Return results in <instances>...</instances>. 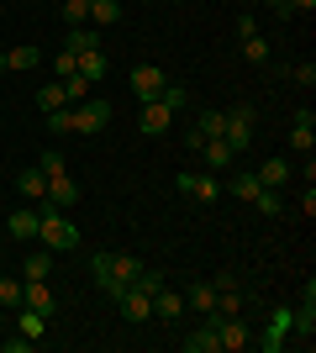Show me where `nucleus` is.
Masks as SVG:
<instances>
[{
	"label": "nucleus",
	"mask_w": 316,
	"mask_h": 353,
	"mask_svg": "<svg viewBox=\"0 0 316 353\" xmlns=\"http://www.w3.org/2000/svg\"><path fill=\"white\" fill-rule=\"evenodd\" d=\"M180 311H185V290H174V285L153 290V316L158 322H180Z\"/></svg>",
	"instance_id": "11"
},
{
	"label": "nucleus",
	"mask_w": 316,
	"mask_h": 353,
	"mask_svg": "<svg viewBox=\"0 0 316 353\" xmlns=\"http://www.w3.org/2000/svg\"><path fill=\"white\" fill-rule=\"evenodd\" d=\"M242 59L253 63V69H264V63H269V43H264V37H242Z\"/></svg>",
	"instance_id": "29"
},
{
	"label": "nucleus",
	"mask_w": 316,
	"mask_h": 353,
	"mask_svg": "<svg viewBox=\"0 0 316 353\" xmlns=\"http://www.w3.org/2000/svg\"><path fill=\"white\" fill-rule=\"evenodd\" d=\"M290 148H295V153H311V148H316V117H311V105L295 111V121H290Z\"/></svg>",
	"instance_id": "10"
},
{
	"label": "nucleus",
	"mask_w": 316,
	"mask_h": 353,
	"mask_svg": "<svg viewBox=\"0 0 316 353\" xmlns=\"http://www.w3.org/2000/svg\"><path fill=\"white\" fill-rule=\"evenodd\" d=\"M264 190V185H258V174L253 169H238V174L227 179V195H238V201H248V206H253V195Z\"/></svg>",
	"instance_id": "20"
},
{
	"label": "nucleus",
	"mask_w": 316,
	"mask_h": 353,
	"mask_svg": "<svg viewBox=\"0 0 316 353\" xmlns=\"http://www.w3.org/2000/svg\"><path fill=\"white\" fill-rule=\"evenodd\" d=\"M216 322V343H222V353H238L253 343V332H248V322L242 316H211Z\"/></svg>",
	"instance_id": "4"
},
{
	"label": "nucleus",
	"mask_w": 316,
	"mask_h": 353,
	"mask_svg": "<svg viewBox=\"0 0 316 353\" xmlns=\"http://www.w3.org/2000/svg\"><path fill=\"white\" fill-rule=\"evenodd\" d=\"M116 306H121V316H127V322H137V327H143V322L153 316V295H148V290H137V285H132V290L121 295Z\"/></svg>",
	"instance_id": "12"
},
{
	"label": "nucleus",
	"mask_w": 316,
	"mask_h": 353,
	"mask_svg": "<svg viewBox=\"0 0 316 353\" xmlns=\"http://www.w3.org/2000/svg\"><path fill=\"white\" fill-rule=\"evenodd\" d=\"M74 111V132H105L111 127V101H101V95H85V101H74L69 105Z\"/></svg>",
	"instance_id": "3"
},
{
	"label": "nucleus",
	"mask_w": 316,
	"mask_h": 353,
	"mask_svg": "<svg viewBox=\"0 0 316 353\" xmlns=\"http://www.w3.org/2000/svg\"><path fill=\"white\" fill-rule=\"evenodd\" d=\"M190 201H200V206H216V201H222V179L196 174V185H190Z\"/></svg>",
	"instance_id": "25"
},
{
	"label": "nucleus",
	"mask_w": 316,
	"mask_h": 353,
	"mask_svg": "<svg viewBox=\"0 0 316 353\" xmlns=\"http://www.w3.org/2000/svg\"><path fill=\"white\" fill-rule=\"evenodd\" d=\"M174 117H180V111H169V105L153 95V101H143V121H137V127H143L148 137H164L169 127H174Z\"/></svg>",
	"instance_id": "6"
},
{
	"label": "nucleus",
	"mask_w": 316,
	"mask_h": 353,
	"mask_svg": "<svg viewBox=\"0 0 316 353\" xmlns=\"http://www.w3.org/2000/svg\"><path fill=\"white\" fill-rule=\"evenodd\" d=\"M253 127H258V105H232V111H227V143H232V153H242V148H253Z\"/></svg>",
	"instance_id": "2"
},
{
	"label": "nucleus",
	"mask_w": 316,
	"mask_h": 353,
	"mask_svg": "<svg viewBox=\"0 0 316 353\" xmlns=\"http://www.w3.org/2000/svg\"><path fill=\"white\" fill-rule=\"evenodd\" d=\"M253 211H264V216H285V201H280V190H269V185H264V190L253 195Z\"/></svg>",
	"instance_id": "27"
},
{
	"label": "nucleus",
	"mask_w": 316,
	"mask_h": 353,
	"mask_svg": "<svg viewBox=\"0 0 316 353\" xmlns=\"http://www.w3.org/2000/svg\"><path fill=\"white\" fill-rule=\"evenodd\" d=\"M200 159H206V169H227V163L238 159V153H232V143H227V137H206Z\"/></svg>",
	"instance_id": "21"
},
{
	"label": "nucleus",
	"mask_w": 316,
	"mask_h": 353,
	"mask_svg": "<svg viewBox=\"0 0 316 353\" xmlns=\"http://www.w3.org/2000/svg\"><path fill=\"white\" fill-rule=\"evenodd\" d=\"M37 169H43V174H48V179H53V174H69V159H63L59 148H48L43 159H37Z\"/></svg>",
	"instance_id": "33"
},
{
	"label": "nucleus",
	"mask_w": 316,
	"mask_h": 353,
	"mask_svg": "<svg viewBox=\"0 0 316 353\" xmlns=\"http://www.w3.org/2000/svg\"><path fill=\"white\" fill-rule=\"evenodd\" d=\"M121 21V0H90V27L105 32V27H116Z\"/></svg>",
	"instance_id": "22"
},
{
	"label": "nucleus",
	"mask_w": 316,
	"mask_h": 353,
	"mask_svg": "<svg viewBox=\"0 0 316 353\" xmlns=\"http://www.w3.org/2000/svg\"><path fill=\"white\" fill-rule=\"evenodd\" d=\"M21 306V280H6L0 274V311H16Z\"/></svg>",
	"instance_id": "34"
},
{
	"label": "nucleus",
	"mask_w": 316,
	"mask_h": 353,
	"mask_svg": "<svg viewBox=\"0 0 316 353\" xmlns=\"http://www.w3.org/2000/svg\"><path fill=\"white\" fill-rule=\"evenodd\" d=\"M48 127H53V137H69V132H74V111H69V105L48 111Z\"/></svg>",
	"instance_id": "32"
},
{
	"label": "nucleus",
	"mask_w": 316,
	"mask_h": 353,
	"mask_svg": "<svg viewBox=\"0 0 316 353\" xmlns=\"http://www.w3.org/2000/svg\"><path fill=\"white\" fill-rule=\"evenodd\" d=\"M37 216H43L37 206H27V211H11V216H6V232H11L16 243H32V237H37Z\"/></svg>",
	"instance_id": "14"
},
{
	"label": "nucleus",
	"mask_w": 316,
	"mask_h": 353,
	"mask_svg": "<svg viewBox=\"0 0 316 353\" xmlns=\"http://www.w3.org/2000/svg\"><path fill=\"white\" fill-rule=\"evenodd\" d=\"M143 259H137V253H111V280L116 285H137V274H143Z\"/></svg>",
	"instance_id": "16"
},
{
	"label": "nucleus",
	"mask_w": 316,
	"mask_h": 353,
	"mask_svg": "<svg viewBox=\"0 0 316 353\" xmlns=\"http://www.w3.org/2000/svg\"><path fill=\"white\" fill-rule=\"evenodd\" d=\"M63 48H69V53H90V48H101V32H95L90 21H85V27H69L63 32Z\"/></svg>",
	"instance_id": "19"
},
{
	"label": "nucleus",
	"mask_w": 316,
	"mask_h": 353,
	"mask_svg": "<svg viewBox=\"0 0 316 353\" xmlns=\"http://www.w3.org/2000/svg\"><path fill=\"white\" fill-rule=\"evenodd\" d=\"M185 148H196V153H200V148H206V132H200V127H185Z\"/></svg>",
	"instance_id": "40"
},
{
	"label": "nucleus",
	"mask_w": 316,
	"mask_h": 353,
	"mask_svg": "<svg viewBox=\"0 0 316 353\" xmlns=\"http://www.w3.org/2000/svg\"><path fill=\"white\" fill-rule=\"evenodd\" d=\"M16 190L27 195L32 206H43V201H48V174H43V169H21V174H16Z\"/></svg>",
	"instance_id": "15"
},
{
	"label": "nucleus",
	"mask_w": 316,
	"mask_h": 353,
	"mask_svg": "<svg viewBox=\"0 0 316 353\" xmlns=\"http://www.w3.org/2000/svg\"><path fill=\"white\" fill-rule=\"evenodd\" d=\"M37 63H43V48L37 43H16V48L0 53V74H27V69H37Z\"/></svg>",
	"instance_id": "5"
},
{
	"label": "nucleus",
	"mask_w": 316,
	"mask_h": 353,
	"mask_svg": "<svg viewBox=\"0 0 316 353\" xmlns=\"http://www.w3.org/2000/svg\"><path fill=\"white\" fill-rule=\"evenodd\" d=\"M164 85H169V74L158 69V63H137V69H132V95H137V101H153Z\"/></svg>",
	"instance_id": "7"
},
{
	"label": "nucleus",
	"mask_w": 316,
	"mask_h": 353,
	"mask_svg": "<svg viewBox=\"0 0 316 353\" xmlns=\"http://www.w3.org/2000/svg\"><path fill=\"white\" fill-rule=\"evenodd\" d=\"M79 74H85L90 85H101L105 74H111V63H105V53H101V48H90V53H79Z\"/></svg>",
	"instance_id": "24"
},
{
	"label": "nucleus",
	"mask_w": 316,
	"mask_h": 353,
	"mask_svg": "<svg viewBox=\"0 0 316 353\" xmlns=\"http://www.w3.org/2000/svg\"><path fill=\"white\" fill-rule=\"evenodd\" d=\"M43 206H53V211H69V206H79V185L69 174H53L48 179V201Z\"/></svg>",
	"instance_id": "9"
},
{
	"label": "nucleus",
	"mask_w": 316,
	"mask_h": 353,
	"mask_svg": "<svg viewBox=\"0 0 316 353\" xmlns=\"http://www.w3.org/2000/svg\"><path fill=\"white\" fill-rule=\"evenodd\" d=\"M290 11H306V16H311V11H316V0H290Z\"/></svg>",
	"instance_id": "43"
},
{
	"label": "nucleus",
	"mask_w": 316,
	"mask_h": 353,
	"mask_svg": "<svg viewBox=\"0 0 316 353\" xmlns=\"http://www.w3.org/2000/svg\"><path fill=\"white\" fill-rule=\"evenodd\" d=\"M290 79L311 90V85H316V63H311V59H301V63H295V69H290Z\"/></svg>",
	"instance_id": "38"
},
{
	"label": "nucleus",
	"mask_w": 316,
	"mask_h": 353,
	"mask_svg": "<svg viewBox=\"0 0 316 353\" xmlns=\"http://www.w3.org/2000/svg\"><path fill=\"white\" fill-rule=\"evenodd\" d=\"M59 105H69L63 85H43V90H37V111H43V117H48V111H59Z\"/></svg>",
	"instance_id": "28"
},
{
	"label": "nucleus",
	"mask_w": 316,
	"mask_h": 353,
	"mask_svg": "<svg viewBox=\"0 0 316 353\" xmlns=\"http://www.w3.org/2000/svg\"><path fill=\"white\" fill-rule=\"evenodd\" d=\"M301 211H306V216H316V185H306V190H301Z\"/></svg>",
	"instance_id": "41"
},
{
	"label": "nucleus",
	"mask_w": 316,
	"mask_h": 353,
	"mask_svg": "<svg viewBox=\"0 0 316 353\" xmlns=\"http://www.w3.org/2000/svg\"><path fill=\"white\" fill-rule=\"evenodd\" d=\"M21 306L43 311V316H53V311H59V301H53V285H48V280H21Z\"/></svg>",
	"instance_id": "8"
},
{
	"label": "nucleus",
	"mask_w": 316,
	"mask_h": 353,
	"mask_svg": "<svg viewBox=\"0 0 316 353\" xmlns=\"http://www.w3.org/2000/svg\"><path fill=\"white\" fill-rule=\"evenodd\" d=\"M32 348H37V343H32L27 332H16V338H11V332H0V353H32Z\"/></svg>",
	"instance_id": "37"
},
{
	"label": "nucleus",
	"mask_w": 316,
	"mask_h": 353,
	"mask_svg": "<svg viewBox=\"0 0 316 353\" xmlns=\"http://www.w3.org/2000/svg\"><path fill=\"white\" fill-rule=\"evenodd\" d=\"M53 74H59V79H69V74H79V53H69V48H59V53H53Z\"/></svg>",
	"instance_id": "36"
},
{
	"label": "nucleus",
	"mask_w": 316,
	"mask_h": 353,
	"mask_svg": "<svg viewBox=\"0 0 316 353\" xmlns=\"http://www.w3.org/2000/svg\"><path fill=\"white\" fill-rule=\"evenodd\" d=\"M63 21H69V27H85V21H90V0H63Z\"/></svg>",
	"instance_id": "35"
},
{
	"label": "nucleus",
	"mask_w": 316,
	"mask_h": 353,
	"mask_svg": "<svg viewBox=\"0 0 316 353\" xmlns=\"http://www.w3.org/2000/svg\"><path fill=\"white\" fill-rule=\"evenodd\" d=\"M0 332H6V311H0Z\"/></svg>",
	"instance_id": "44"
},
{
	"label": "nucleus",
	"mask_w": 316,
	"mask_h": 353,
	"mask_svg": "<svg viewBox=\"0 0 316 353\" xmlns=\"http://www.w3.org/2000/svg\"><path fill=\"white\" fill-rule=\"evenodd\" d=\"M196 127H200L206 137H222V132H227V111H200Z\"/></svg>",
	"instance_id": "31"
},
{
	"label": "nucleus",
	"mask_w": 316,
	"mask_h": 353,
	"mask_svg": "<svg viewBox=\"0 0 316 353\" xmlns=\"http://www.w3.org/2000/svg\"><path fill=\"white\" fill-rule=\"evenodd\" d=\"M180 348L185 353H222V343H216V322H206V327H196L190 338H180Z\"/></svg>",
	"instance_id": "18"
},
{
	"label": "nucleus",
	"mask_w": 316,
	"mask_h": 353,
	"mask_svg": "<svg viewBox=\"0 0 316 353\" xmlns=\"http://www.w3.org/2000/svg\"><path fill=\"white\" fill-rule=\"evenodd\" d=\"M48 274H53V248H48V253H32L27 264H21V280H48Z\"/></svg>",
	"instance_id": "26"
},
{
	"label": "nucleus",
	"mask_w": 316,
	"mask_h": 353,
	"mask_svg": "<svg viewBox=\"0 0 316 353\" xmlns=\"http://www.w3.org/2000/svg\"><path fill=\"white\" fill-rule=\"evenodd\" d=\"M43 216H37V237H43V248H53V253H63V248H79V227L63 211H53V206H37Z\"/></svg>",
	"instance_id": "1"
},
{
	"label": "nucleus",
	"mask_w": 316,
	"mask_h": 353,
	"mask_svg": "<svg viewBox=\"0 0 316 353\" xmlns=\"http://www.w3.org/2000/svg\"><path fill=\"white\" fill-rule=\"evenodd\" d=\"M216 290H222L216 280H196V285H185V306H196V311H206V316H216Z\"/></svg>",
	"instance_id": "13"
},
{
	"label": "nucleus",
	"mask_w": 316,
	"mask_h": 353,
	"mask_svg": "<svg viewBox=\"0 0 316 353\" xmlns=\"http://www.w3.org/2000/svg\"><path fill=\"white\" fill-rule=\"evenodd\" d=\"M258 174V185H269V190H280L290 179V159H264V169H253Z\"/></svg>",
	"instance_id": "23"
},
{
	"label": "nucleus",
	"mask_w": 316,
	"mask_h": 353,
	"mask_svg": "<svg viewBox=\"0 0 316 353\" xmlns=\"http://www.w3.org/2000/svg\"><path fill=\"white\" fill-rule=\"evenodd\" d=\"M158 101H164L169 111H185V105H190V90H185V85H174V79H169V85L158 90Z\"/></svg>",
	"instance_id": "30"
},
{
	"label": "nucleus",
	"mask_w": 316,
	"mask_h": 353,
	"mask_svg": "<svg viewBox=\"0 0 316 353\" xmlns=\"http://www.w3.org/2000/svg\"><path fill=\"white\" fill-rule=\"evenodd\" d=\"M238 37H258V16H253V11L238 16Z\"/></svg>",
	"instance_id": "39"
},
{
	"label": "nucleus",
	"mask_w": 316,
	"mask_h": 353,
	"mask_svg": "<svg viewBox=\"0 0 316 353\" xmlns=\"http://www.w3.org/2000/svg\"><path fill=\"white\" fill-rule=\"evenodd\" d=\"M48 322H53V316H43V311H32V306H16V332H27L32 343H43Z\"/></svg>",
	"instance_id": "17"
},
{
	"label": "nucleus",
	"mask_w": 316,
	"mask_h": 353,
	"mask_svg": "<svg viewBox=\"0 0 316 353\" xmlns=\"http://www.w3.org/2000/svg\"><path fill=\"white\" fill-rule=\"evenodd\" d=\"M264 6H269L274 16H290V0H264Z\"/></svg>",
	"instance_id": "42"
}]
</instances>
